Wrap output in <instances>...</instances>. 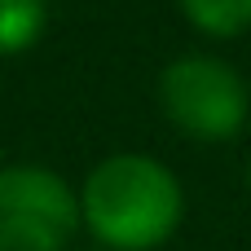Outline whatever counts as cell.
Segmentation results:
<instances>
[{"mask_svg":"<svg viewBox=\"0 0 251 251\" xmlns=\"http://www.w3.org/2000/svg\"><path fill=\"white\" fill-rule=\"evenodd\" d=\"M247 190H251V159H247Z\"/></svg>","mask_w":251,"mask_h":251,"instance_id":"8992f818","label":"cell"},{"mask_svg":"<svg viewBox=\"0 0 251 251\" xmlns=\"http://www.w3.org/2000/svg\"><path fill=\"white\" fill-rule=\"evenodd\" d=\"M88 229L115 251H150L181 225L185 194L181 181L150 154L101 159L79 194Z\"/></svg>","mask_w":251,"mask_h":251,"instance_id":"6da1fadb","label":"cell"},{"mask_svg":"<svg viewBox=\"0 0 251 251\" xmlns=\"http://www.w3.org/2000/svg\"><path fill=\"white\" fill-rule=\"evenodd\" d=\"M79 199L71 185L40 168H0V251H62L75 234Z\"/></svg>","mask_w":251,"mask_h":251,"instance_id":"3957f363","label":"cell"},{"mask_svg":"<svg viewBox=\"0 0 251 251\" xmlns=\"http://www.w3.org/2000/svg\"><path fill=\"white\" fill-rule=\"evenodd\" d=\"M44 22H49L44 0H0V57L31 49L40 40Z\"/></svg>","mask_w":251,"mask_h":251,"instance_id":"277c9868","label":"cell"},{"mask_svg":"<svg viewBox=\"0 0 251 251\" xmlns=\"http://www.w3.org/2000/svg\"><path fill=\"white\" fill-rule=\"evenodd\" d=\"M181 9L207 35H238L251 26V0H181Z\"/></svg>","mask_w":251,"mask_h":251,"instance_id":"5b68a950","label":"cell"},{"mask_svg":"<svg viewBox=\"0 0 251 251\" xmlns=\"http://www.w3.org/2000/svg\"><path fill=\"white\" fill-rule=\"evenodd\" d=\"M159 101H163V115L199 141H229L247 115L243 79L221 57H207V53L168 62L159 75Z\"/></svg>","mask_w":251,"mask_h":251,"instance_id":"7a4b0ae2","label":"cell"}]
</instances>
